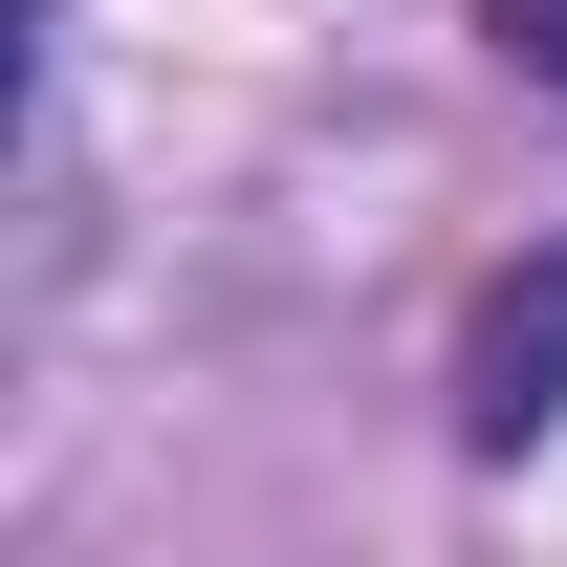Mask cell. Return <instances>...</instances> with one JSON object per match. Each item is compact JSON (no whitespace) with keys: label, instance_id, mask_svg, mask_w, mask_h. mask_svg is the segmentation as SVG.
Wrapping results in <instances>:
<instances>
[{"label":"cell","instance_id":"obj_1","mask_svg":"<svg viewBox=\"0 0 567 567\" xmlns=\"http://www.w3.org/2000/svg\"><path fill=\"white\" fill-rule=\"evenodd\" d=\"M567 436V240H524V262L481 284V306H458V458H546Z\"/></svg>","mask_w":567,"mask_h":567},{"label":"cell","instance_id":"obj_2","mask_svg":"<svg viewBox=\"0 0 567 567\" xmlns=\"http://www.w3.org/2000/svg\"><path fill=\"white\" fill-rule=\"evenodd\" d=\"M481 44H502L524 87H567V0H481Z\"/></svg>","mask_w":567,"mask_h":567}]
</instances>
